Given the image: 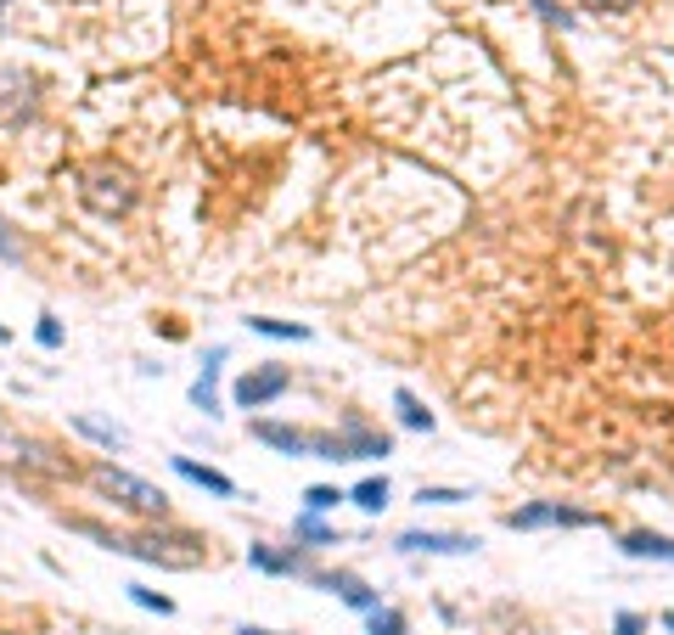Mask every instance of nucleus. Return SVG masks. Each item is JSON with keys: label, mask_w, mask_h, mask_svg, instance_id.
I'll list each match as a JSON object with an SVG mask.
<instances>
[{"label": "nucleus", "mask_w": 674, "mask_h": 635, "mask_svg": "<svg viewBox=\"0 0 674 635\" xmlns=\"http://www.w3.org/2000/svg\"><path fill=\"white\" fill-rule=\"evenodd\" d=\"M248 326L264 332V338H292V344L310 338V326H298V321H276V315H248Z\"/></svg>", "instance_id": "obj_13"}, {"label": "nucleus", "mask_w": 674, "mask_h": 635, "mask_svg": "<svg viewBox=\"0 0 674 635\" xmlns=\"http://www.w3.org/2000/svg\"><path fill=\"white\" fill-rule=\"evenodd\" d=\"M388 495H394L388 478H360V484L349 489V500H354L360 512H383V507H388Z\"/></svg>", "instance_id": "obj_12"}, {"label": "nucleus", "mask_w": 674, "mask_h": 635, "mask_svg": "<svg viewBox=\"0 0 674 635\" xmlns=\"http://www.w3.org/2000/svg\"><path fill=\"white\" fill-rule=\"evenodd\" d=\"M365 619H371V635H411V630H404V613H394V608H377Z\"/></svg>", "instance_id": "obj_17"}, {"label": "nucleus", "mask_w": 674, "mask_h": 635, "mask_svg": "<svg viewBox=\"0 0 674 635\" xmlns=\"http://www.w3.org/2000/svg\"><path fill=\"white\" fill-rule=\"evenodd\" d=\"M220 360H225V344L209 349V365H202V377L191 383V406L209 411V416H220Z\"/></svg>", "instance_id": "obj_8"}, {"label": "nucleus", "mask_w": 674, "mask_h": 635, "mask_svg": "<svg viewBox=\"0 0 674 635\" xmlns=\"http://www.w3.org/2000/svg\"><path fill=\"white\" fill-rule=\"evenodd\" d=\"M175 473H180L186 484H197V489H209V495H236V484H230L225 473H214V466H202V461H191V456H175Z\"/></svg>", "instance_id": "obj_9"}, {"label": "nucleus", "mask_w": 674, "mask_h": 635, "mask_svg": "<svg viewBox=\"0 0 674 635\" xmlns=\"http://www.w3.org/2000/svg\"><path fill=\"white\" fill-rule=\"evenodd\" d=\"M79 197H85V209H96L101 220H113V214H129L135 209V175L118 170V163H85L79 170Z\"/></svg>", "instance_id": "obj_2"}, {"label": "nucleus", "mask_w": 674, "mask_h": 635, "mask_svg": "<svg viewBox=\"0 0 674 635\" xmlns=\"http://www.w3.org/2000/svg\"><path fill=\"white\" fill-rule=\"evenodd\" d=\"M248 562L264 568V574H310L298 551H270V546H248Z\"/></svg>", "instance_id": "obj_10"}, {"label": "nucleus", "mask_w": 674, "mask_h": 635, "mask_svg": "<svg viewBox=\"0 0 674 635\" xmlns=\"http://www.w3.org/2000/svg\"><path fill=\"white\" fill-rule=\"evenodd\" d=\"M585 7H596V12H624L629 0H585Z\"/></svg>", "instance_id": "obj_22"}, {"label": "nucleus", "mask_w": 674, "mask_h": 635, "mask_svg": "<svg viewBox=\"0 0 674 635\" xmlns=\"http://www.w3.org/2000/svg\"><path fill=\"white\" fill-rule=\"evenodd\" d=\"M34 338H40L46 349H62V326H57V315H40V326H34Z\"/></svg>", "instance_id": "obj_20"}, {"label": "nucleus", "mask_w": 674, "mask_h": 635, "mask_svg": "<svg viewBox=\"0 0 674 635\" xmlns=\"http://www.w3.org/2000/svg\"><path fill=\"white\" fill-rule=\"evenodd\" d=\"M292 388V372H287V365H253V372H242V377H236V406H242V411H264L270 406V399H282Z\"/></svg>", "instance_id": "obj_3"}, {"label": "nucleus", "mask_w": 674, "mask_h": 635, "mask_svg": "<svg viewBox=\"0 0 674 635\" xmlns=\"http://www.w3.org/2000/svg\"><path fill=\"white\" fill-rule=\"evenodd\" d=\"M17 248H12V237H7V231H0V259H12Z\"/></svg>", "instance_id": "obj_23"}, {"label": "nucleus", "mask_w": 674, "mask_h": 635, "mask_svg": "<svg viewBox=\"0 0 674 635\" xmlns=\"http://www.w3.org/2000/svg\"><path fill=\"white\" fill-rule=\"evenodd\" d=\"M292 534H298V540H310V546H337V534H332L315 512H303V518L292 523Z\"/></svg>", "instance_id": "obj_15"}, {"label": "nucleus", "mask_w": 674, "mask_h": 635, "mask_svg": "<svg viewBox=\"0 0 674 635\" xmlns=\"http://www.w3.org/2000/svg\"><path fill=\"white\" fill-rule=\"evenodd\" d=\"M310 580H315L321 590H332V596H344L354 613H377V608H383V601H377V590H371L360 574H310Z\"/></svg>", "instance_id": "obj_6"}, {"label": "nucleus", "mask_w": 674, "mask_h": 635, "mask_svg": "<svg viewBox=\"0 0 674 635\" xmlns=\"http://www.w3.org/2000/svg\"><path fill=\"white\" fill-rule=\"evenodd\" d=\"M416 500H422V507H461V500H472V495L466 489H433V484H422Z\"/></svg>", "instance_id": "obj_18"}, {"label": "nucleus", "mask_w": 674, "mask_h": 635, "mask_svg": "<svg viewBox=\"0 0 674 635\" xmlns=\"http://www.w3.org/2000/svg\"><path fill=\"white\" fill-rule=\"evenodd\" d=\"M663 630H674V608H669V613H663Z\"/></svg>", "instance_id": "obj_24"}, {"label": "nucleus", "mask_w": 674, "mask_h": 635, "mask_svg": "<svg viewBox=\"0 0 674 635\" xmlns=\"http://www.w3.org/2000/svg\"><path fill=\"white\" fill-rule=\"evenodd\" d=\"M500 523H506V528H590L596 518H590V512H567V507H551V500H539V507L506 512Z\"/></svg>", "instance_id": "obj_5"}, {"label": "nucleus", "mask_w": 674, "mask_h": 635, "mask_svg": "<svg viewBox=\"0 0 674 635\" xmlns=\"http://www.w3.org/2000/svg\"><path fill=\"white\" fill-rule=\"evenodd\" d=\"M394 411H399V422L411 427V433H433V411L422 406V399H416L411 388H399V394H394Z\"/></svg>", "instance_id": "obj_11"}, {"label": "nucleus", "mask_w": 674, "mask_h": 635, "mask_svg": "<svg viewBox=\"0 0 674 635\" xmlns=\"http://www.w3.org/2000/svg\"><path fill=\"white\" fill-rule=\"evenodd\" d=\"M640 630H647V619H640V613H619L613 619V635H640Z\"/></svg>", "instance_id": "obj_21"}, {"label": "nucleus", "mask_w": 674, "mask_h": 635, "mask_svg": "<svg viewBox=\"0 0 674 635\" xmlns=\"http://www.w3.org/2000/svg\"><path fill=\"white\" fill-rule=\"evenodd\" d=\"M74 427H79V433H90V439H96V445H108V450H118V445H124V433H118V427H108V422H96V416H74Z\"/></svg>", "instance_id": "obj_16"}, {"label": "nucleus", "mask_w": 674, "mask_h": 635, "mask_svg": "<svg viewBox=\"0 0 674 635\" xmlns=\"http://www.w3.org/2000/svg\"><path fill=\"white\" fill-rule=\"evenodd\" d=\"M129 601H141V608H152V613H175V601H168V596H158V590H147V585H129Z\"/></svg>", "instance_id": "obj_19"}, {"label": "nucleus", "mask_w": 674, "mask_h": 635, "mask_svg": "<svg viewBox=\"0 0 674 635\" xmlns=\"http://www.w3.org/2000/svg\"><path fill=\"white\" fill-rule=\"evenodd\" d=\"M394 551L404 557H466V551H478V540L472 534H438V528H411V534H399Z\"/></svg>", "instance_id": "obj_4"}, {"label": "nucleus", "mask_w": 674, "mask_h": 635, "mask_svg": "<svg viewBox=\"0 0 674 635\" xmlns=\"http://www.w3.org/2000/svg\"><path fill=\"white\" fill-rule=\"evenodd\" d=\"M253 439L282 450V456H310V433L303 427H287V422H253Z\"/></svg>", "instance_id": "obj_7"}, {"label": "nucleus", "mask_w": 674, "mask_h": 635, "mask_svg": "<svg viewBox=\"0 0 674 635\" xmlns=\"http://www.w3.org/2000/svg\"><path fill=\"white\" fill-rule=\"evenodd\" d=\"M344 500H349L344 489H332V484H310V489H303V512H315V518H321V512H332V507H344Z\"/></svg>", "instance_id": "obj_14"}, {"label": "nucleus", "mask_w": 674, "mask_h": 635, "mask_svg": "<svg viewBox=\"0 0 674 635\" xmlns=\"http://www.w3.org/2000/svg\"><path fill=\"white\" fill-rule=\"evenodd\" d=\"M242 635H270V630H253V624H248V630H242Z\"/></svg>", "instance_id": "obj_25"}, {"label": "nucleus", "mask_w": 674, "mask_h": 635, "mask_svg": "<svg viewBox=\"0 0 674 635\" xmlns=\"http://www.w3.org/2000/svg\"><path fill=\"white\" fill-rule=\"evenodd\" d=\"M7 338H12V332H7V326H0V344H7Z\"/></svg>", "instance_id": "obj_26"}, {"label": "nucleus", "mask_w": 674, "mask_h": 635, "mask_svg": "<svg viewBox=\"0 0 674 635\" xmlns=\"http://www.w3.org/2000/svg\"><path fill=\"white\" fill-rule=\"evenodd\" d=\"M90 484L113 500V507L135 512V518H163L168 512V495L158 484H147L141 473H129V466H113V461H96L90 466Z\"/></svg>", "instance_id": "obj_1"}]
</instances>
